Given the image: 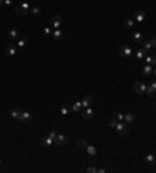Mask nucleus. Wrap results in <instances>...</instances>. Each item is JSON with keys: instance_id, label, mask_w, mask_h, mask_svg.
<instances>
[{"instance_id": "f257e3e1", "label": "nucleus", "mask_w": 156, "mask_h": 173, "mask_svg": "<svg viewBox=\"0 0 156 173\" xmlns=\"http://www.w3.org/2000/svg\"><path fill=\"white\" fill-rule=\"evenodd\" d=\"M117 133H119V136H126L128 134V130H130V125H126L125 122H117V125H116V128H114Z\"/></svg>"}, {"instance_id": "f03ea898", "label": "nucleus", "mask_w": 156, "mask_h": 173, "mask_svg": "<svg viewBox=\"0 0 156 173\" xmlns=\"http://www.w3.org/2000/svg\"><path fill=\"white\" fill-rule=\"evenodd\" d=\"M31 120H33V115H31V112H28V111H22V112H21V117L17 119V122L22 123V125H28V123H31Z\"/></svg>"}, {"instance_id": "7ed1b4c3", "label": "nucleus", "mask_w": 156, "mask_h": 173, "mask_svg": "<svg viewBox=\"0 0 156 173\" xmlns=\"http://www.w3.org/2000/svg\"><path fill=\"white\" fill-rule=\"evenodd\" d=\"M133 90L137 94V95H142L147 92V84L142 83V81H136V83L133 84Z\"/></svg>"}, {"instance_id": "20e7f679", "label": "nucleus", "mask_w": 156, "mask_h": 173, "mask_svg": "<svg viewBox=\"0 0 156 173\" xmlns=\"http://www.w3.org/2000/svg\"><path fill=\"white\" fill-rule=\"evenodd\" d=\"M28 11H30V5L27 3V2H22L21 5H17V6H16V13L19 14V16L28 14Z\"/></svg>"}, {"instance_id": "39448f33", "label": "nucleus", "mask_w": 156, "mask_h": 173, "mask_svg": "<svg viewBox=\"0 0 156 173\" xmlns=\"http://www.w3.org/2000/svg\"><path fill=\"white\" fill-rule=\"evenodd\" d=\"M119 55H120L122 58H130L133 55V50H131L130 45H120V47H119Z\"/></svg>"}, {"instance_id": "423d86ee", "label": "nucleus", "mask_w": 156, "mask_h": 173, "mask_svg": "<svg viewBox=\"0 0 156 173\" xmlns=\"http://www.w3.org/2000/svg\"><path fill=\"white\" fill-rule=\"evenodd\" d=\"M145 17H147V14H145V11H142V10H136V11L133 13V19H134L136 24H142V22L145 20Z\"/></svg>"}, {"instance_id": "0eeeda50", "label": "nucleus", "mask_w": 156, "mask_h": 173, "mask_svg": "<svg viewBox=\"0 0 156 173\" xmlns=\"http://www.w3.org/2000/svg\"><path fill=\"white\" fill-rule=\"evenodd\" d=\"M50 24H52V27H53V30H58V28H61V27H62V17H61L59 14L53 16L52 19H50Z\"/></svg>"}, {"instance_id": "6e6552de", "label": "nucleus", "mask_w": 156, "mask_h": 173, "mask_svg": "<svg viewBox=\"0 0 156 173\" xmlns=\"http://www.w3.org/2000/svg\"><path fill=\"white\" fill-rule=\"evenodd\" d=\"M81 117H83L84 120H91V119H94V111H92V108H83V111H81Z\"/></svg>"}, {"instance_id": "1a4fd4ad", "label": "nucleus", "mask_w": 156, "mask_h": 173, "mask_svg": "<svg viewBox=\"0 0 156 173\" xmlns=\"http://www.w3.org/2000/svg\"><path fill=\"white\" fill-rule=\"evenodd\" d=\"M17 50H19V49H17V45H16L14 42H11V44H8V45H6V49H5V53L8 55V56H14Z\"/></svg>"}, {"instance_id": "9d476101", "label": "nucleus", "mask_w": 156, "mask_h": 173, "mask_svg": "<svg viewBox=\"0 0 156 173\" xmlns=\"http://www.w3.org/2000/svg\"><path fill=\"white\" fill-rule=\"evenodd\" d=\"M144 61H145V64H150V66L156 67V56H153V55L147 53V55H145V58H144Z\"/></svg>"}, {"instance_id": "9b49d317", "label": "nucleus", "mask_w": 156, "mask_h": 173, "mask_svg": "<svg viewBox=\"0 0 156 173\" xmlns=\"http://www.w3.org/2000/svg\"><path fill=\"white\" fill-rule=\"evenodd\" d=\"M67 140H69V139H67L64 134H58V136H56V139H55V143H56L58 147H62V145L66 143Z\"/></svg>"}, {"instance_id": "f8f14e48", "label": "nucleus", "mask_w": 156, "mask_h": 173, "mask_svg": "<svg viewBox=\"0 0 156 173\" xmlns=\"http://www.w3.org/2000/svg\"><path fill=\"white\" fill-rule=\"evenodd\" d=\"M134 120H136V117H134V114H133V112H128V114H125V115H123V122H125L126 125H133V123H134Z\"/></svg>"}, {"instance_id": "ddd939ff", "label": "nucleus", "mask_w": 156, "mask_h": 173, "mask_svg": "<svg viewBox=\"0 0 156 173\" xmlns=\"http://www.w3.org/2000/svg\"><path fill=\"white\" fill-rule=\"evenodd\" d=\"M156 92V81H151V83L148 84V86H147V95H148V97H153V94Z\"/></svg>"}, {"instance_id": "4468645a", "label": "nucleus", "mask_w": 156, "mask_h": 173, "mask_svg": "<svg viewBox=\"0 0 156 173\" xmlns=\"http://www.w3.org/2000/svg\"><path fill=\"white\" fill-rule=\"evenodd\" d=\"M142 41H144V34H142L141 31H134V33H133V42L142 44Z\"/></svg>"}, {"instance_id": "2eb2a0df", "label": "nucleus", "mask_w": 156, "mask_h": 173, "mask_svg": "<svg viewBox=\"0 0 156 173\" xmlns=\"http://www.w3.org/2000/svg\"><path fill=\"white\" fill-rule=\"evenodd\" d=\"M134 25H136V22H134L133 17H126V19H123V27H125V28L130 30V28H133Z\"/></svg>"}, {"instance_id": "dca6fc26", "label": "nucleus", "mask_w": 156, "mask_h": 173, "mask_svg": "<svg viewBox=\"0 0 156 173\" xmlns=\"http://www.w3.org/2000/svg\"><path fill=\"white\" fill-rule=\"evenodd\" d=\"M53 142H55V139H53L52 136L49 134V136H45V137H44V140H42V145H44L45 148H49V147H52V145H53Z\"/></svg>"}, {"instance_id": "f3484780", "label": "nucleus", "mask_w": 156, "mask_h": 173, "mask_svg": "<svg viewBox=\"0 0 156 173\" xmlns=\"http://www.w3.org/2000/svg\"><path fill=\"white\" fill-rule=\"evenodd\" d=\"M142 75H144V77H150V75H153V66L145 64L144 69H142Z\"/></svg>"}, {"instance_id": "a211bd4d", "label": "nucleus", "mask_w": 156, "mask_h": 173, "mask_svg": "<svg viewBox=\"0 0 156 173\" xmlns=\"http://www.w3.org/2000/svg\"><path fill=\"white\" fill-rule=\"evenodd\" d=\"M142 49L147 52V53H151L154 49H153V45L150 44V41H142Z\"/></svg>"}, {"instance_id": "6ab92c4d", "label": "nucleus", "mask_w": 156, "mask_h": 173, "mask_svg": "<svg viewBox=\"0 0 156 173\" xmlns=\"http://www.w3.org/2000/svg\"><path fill=\"white\" fill-rule=\"evenodd\" d=\"M52 36H53V38L56 39V41H61V39L64 38V31H62V30H59V28H58V30H53Z\"/></svg>"}, {"instance_id": "aec40b11", "label": "nucleus", "mask_w": 156, "mask_h": 173, "mask_svg": "<svg viewBox=\"0 0 156 173\" xmlns=\"http://www.w3.org/2000/svg\"><path fill=\"white\" fill-rule=\"evenodd\" d=\"M70 109L73 112H81V111H83V105H81V102H75L70 106Z\"/></svg>"}, {"instance_id": "412c9836", "label": "nucleus", "mask_w": 156, "mask_h": 173, "mask_svg": "<svg viewBox=\"0 0 156 173\" xmlns=\"http://www.w3.org/2000/svg\"><path fill=\"white\" fill-rule=\"evenodd\" d=\"M145 161H147V164H150V165H154V164H156V156L153 153H148L145 156Z\"/></svg>"}, {"instance_id": "4be33fe9", "label": "nucleus", "mask_w": 156, "mask_h": 173, "mask_svg": "<svg viewBox=\"0 0 156 173\" xmlns=\"http://www.w3.org/2000/svg\"><path fill=\"white\" fill-rule=\"evenodd\" d=\"M81 105H83V108H89L91 105H92V97L86 95V97L83 98V102H81Z\"/></svg>"}, {"instance_id": "5701e85b", "label": "nucleus", "mask_w": 156, "mask_h": 173, "mask_svg": "<svg viewBox=\"0 0 156 173\" xmlns=\"http://www.w3.org/2000/svg\"><path fill=\"white\" fill-rule=\"evenodd\" d=\"M8 36H10L11 41H17V39H19V31H17L16 28H13V30H10V34H8Z\"/></svg>"}, {"instance_id": "b1692460", "label": "nucleus", "mask_w": 156, "mask_h": 173, "mask_svg": "<svg viewBox=\"0 0 156 173\" xmlns=\"http://www.w3.org/2000/svg\"><path fill=\"white\" fill-rule=\"evenodd\" d=\"M86 151H88L89 156H95V154H97V148L94 147V145H88V147H86Z\"/></svg>"}, {"instance_id": "393cba45", "label": "nucleus", "mask_w": 156, "mask_h": 173, "mask_svg": "<svg viewBox=\"0 0 156 173\" xmlns=\"http://www.w3.org/2000/svg\"><path fill=\"white\" fill-rule=\"evenodd\" d=\"M145 55H147V52H145L142 47H141L139 50H136V58H137V59H144Z\"/></svg>"}, {"instance_id": "a878e982", "label": "nucleus", "mask_w": 156, "mask_h": 173, "mask_svg": "<svg viewBox=\"0 0 156 173\" xmlns=\"http://www.w3.org/2000/svg\"><path fill=\"white\" fill-rule=\"evenodd\" d=\"M21 112H22L21 109H17V108H14L13 111H11V117H13V119H16V120H17V119H19V117H21Z\"/></svg>"}, {"instance_id": "bb28decb", "label": "nucleus", "mask_w": 156, "mask_h": 173, "mask_svg": "<svg viewBox=\"0 0 156 173\" xmlns=\"http://www.w3.org/2000/svg\"><path fill=\"white\" fill-rule=\"evenodd\" d=\"M30 13H31V14H34V16H39V14H41V8H39L38 5H34V6H31V8H30Z\"/></svg>"}, {"instance_id": "cd10ccee", "label": "nucleus", "mask_w": 156, "mask_h": 173, "mask_svg": "<svg viewBox=\"0 0 156 173\" xmlns=\"http://www.w3.org/2000/svg\"><path fill=\"white\" fill-rule=\"evenodd\" d=\"M77 145H78V148H84V150H86V147H88L89 143H88L84 139H78V140H77Z\"/></svg>"}, {"instance_id": "c85d7f7f", "label": "nucleus", "mask_w": 156, "mask_h": 173, "mask_svg": "<svg viewBox=\"0 0 156 173\" xmlns=\"http://www.w3.org/2000/svg\"><path fill=\"white\" fill-rule=\"evenodd\" d=\"M25 45H27V39H17V49L19 50L25 49Z\"/></svg>"}, {"instance_id": "c756f323", "label": "nucleus", "mask_w": 156, "mask_h": 173, "mask_svg": "<svg viewBox=\"0 0 156 173\" xmlns=\"http://www.w3.org/2000/svg\"><path fill=\"white\" fill-rule=\"evenodd\" d=\"M69 112H70V106L62 105V106H61V114H62V115H67Z\"/></svg>"}, {"instance_id": "7c9ffc66", "label": "nucleus", "mask_w": 156, "mask_h": 173, "mask_svg": "<svg viewBox=\"0 0 156 173\" xmlns=\"http://www.w3.org/2000/svg\"><path fill=\"white\" fill-rule=\"evenodd\" d=\"M114 119H116L117 122H123V114H122V112H119V111L114 112Z\"/></svg>"}, {"instance_id": "2f4dec72", "label": "nucleus", "mask_w": 156, "mask_h": 173, "mask_svg": "<svg viewBox=\"0 0 156 173\" xmlns=\"http://www.w3.org/2000/svg\"><path fill=\"white\" fill-rule=\"evenodd\" d=\"M52 28H50V27H45V28H44V36H45V38H50V36H52Z\"/></svg>"}, {"instance_id": "473e14b6", "label": "nucleus", "mask_w": 156, "mask_h": 173, "mask_svg": "<svg viewBox=\"0 0 156 173\" xmlns=\"http://www.w3.org/2000/svg\"><path fill=\"white\" fill-rule=\"evenodd\" d=\"M116 125H117V120L113 119L111 122H109V128H113V130H114V128H116Z\"/></svg>"}, {"instance_id": "72a5a7b5", "label": "nucleus", "mask_w": 156, "mask_h": 173, "mask_svg": "<svg viewBox=\"0 0 156 173\" xmlns=\"http://www.w3.org/2000/svg\"><path fill=\"white\" fill-rule=\"evenodd\" d=\"M86 170H88L89 173H95V171H97V168H95V167H92V165H89Z\"/></svg>"}, {"instance_id": "f704fd0d", "label": "nucleus", "mask_w": 156, "mask_h": 173, "mask_svg": "<svg viewBox=\"0 0 156 173\" xmlns=\"http://www.w3.org/2000/svg\"><path fill=\"white\" fill-rule=\"evenodd\" d=\"M150 41V44L153 45V49H156V38H151V39H148Z\"/></svg>"}, {"instance_id": "c9c22d12", "label": "nucleus", "mask_w": 156, "mask_h": 173, "mask_svg": "<svg viewBox=\"0 0 156 173\" xmlns=\"http://www.w3.org/2000/svg\"><path fill=\"white\" fill-rule=\"evenodd\" d=\"M3 3H5L6 6H11V5H13V0H3Z\"/></svg>"}, {"instance_id": "e433bc0d", "label": "nucleus", "mask_w": 156, "mask_h": 173, "mask_svg": "<svg viewBox=\"0 0 156 173\" xmlns=\"http://www.w3.org/2000/svg\"><path fill=\"white\" fill-rule=\"evenodd\" d=\"M97 171H98V173H105L106 170H105V168H97Z\"/></svg>"}, {"instance_id": "4c0bfd02", "label": "nucleus", "mask_w": 156, "mask_h": 173, "mask_svg": "<svg viewBox=\"0 0 156 173\" xmlns=\"http://www.w3.org/2000/svg\"><path fill=\"white\" fill-rule=\"evenodd\" d=\"M153 75L156 77V67H153Z\"/></svg>"}, {"instance_id": "58836bf2", "label": "nucleus", "mask_w": 156, "mask_h": 173, "mask_svg": "<svg viewBox=\"0 0 156 173\" xmlns=\"http://www.w3.org/2000/svg\"><path fill=\"white\" fill-rule=\"evenodd\" d=\"M0 167H2V159H0Z\"/></svg>"}, {"instance_id": "ea45409f", "label": "nucleus", "mask_w": 156, "mask_h": 173, "mask_svg": "<svg viewBox=\"0 0 156 173\" xmlns=\"http://www.w3.org/2000/svg\"><path fill=\"white\" fill-rule=\"evenodd\" d=\"M2 3H3V0H0V5H2Z\"/></svg>"}]
</instances>
